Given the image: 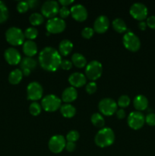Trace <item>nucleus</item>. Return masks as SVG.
<instances>
[{
  "label": "nucleus",
  "instance_id": "obj_42",
  "mask_svg": "<svg viewBox=\"0 0 155 156\" xmlns=\"http://www.w3.org/2000/svg\"><path fill=\"white\" fill-rule=\"evenodd\" d=\"M115 114H116L117 118L120 119V120L124 119L126 117V111L122 108H120V109L117 110L116 112H115Z\"/></svg>",
  "mask_w": 155,
  "mask_h": 156
},
{
  "label": "nucleus",
  "instance_id": "obj_31",
  "mask_svg": "<svg viewBox=\"0 0 155 156\" xmlns=\"http://www.w3.org/2000/svg\"><path fill=\"white\" fill-rule=\"evenodd\" d=\"M41 109L42 107L37 102H33L29 106V111H30V114L33 116H38L41 112Z\"/></svg>",
  "mask_w": 155,
  "mask_h": 156
},
{
  "label": "nucleus",
  "instance_id": "obj_43",
  "mask_svg": "<svg viewBox=\"0 0 155 156\" xmlns=\"http://www.w3.org/2000/svg\"><path fill=\"white\" fill-rule=\"evenodd\" d=\"M27 3H28L29 9H34L37 8V6L39 5V2L37 0H29V1H27Z\"/></svg>",
  "mask_w": 155,
  "mask_h": 156
},
{
  "label": "nucleus",
  "instance_id": "obj_17",
  "mask_svg": "<svg viewBox=\"0 0 155 156\" xmlns=\"http://www.w3.org/2000/svg\"><path fill=\"white\" fill-rule=\"evenodd\" d=\"M20 65H21V70L22 71L23 75L28 76L36 67V61L32 57H25L21 59Z\"/></svg>",
  "mask_w": 155,
  "mask_h": 156
},
{
  "label": "nucleus",
  "instance_id": "obj_20",
  "mask_svg": "<svg viewBox=\"0 0 155 156\" xmlns=\"http://www.w3.org/2000/svg\"><path fill=\"white\" fill-rule=\"evenodd\" d=\"M134 108L137 110V111H144L148 107V100L147 98L142 94L137 95L133 100Z\"/></svg>",
  "mask_w": 155,
  "mask_h": 156
},
{
  "label": "nucleus",
  "instance_id": "obj_13",
  "mask_svg": "<svg viewBox=\"0 0 155 156\" xmlns=\"http://www.w3.org/2000/svg\"><path fill=\"white\" fill-rule=\"evenodd\" d=\"M43 89L42 85L36 82H30L27 87V97L28 100L30 101H37L42 98Z\"/></svg>",
  "mask_w": 155,
  "mask_h": 156
},
{
  "label": "nucleus",
  "instance_id": "obj_16",
  "mask_svg": "<svg viewBox=\"0 0 155 156\" xmlns=\"http://www.w3.org/2000/svg\"><path fill=\"white\" fill-rule=\"evenodd\" d=\"M109 27V19L105 15H100L94 23V30L98 34H103L108 30Z\"/></svg>",
  "mask_w": 155,
  "mask_h": 156
},
{
  "label": "nucleus",
  "instance_id": "obj_27",
  "mask_svg": "<svg viewBox=\"0 0 155 156\" xmlns=\"http://www.w3.org/2000/svg\"><path fill=\"white\" fill-rule=\"evenodd\" d=\"M91 121L94 126L97 128H103L105 124V120L103 116L99 113H94L91 117Z\"/></svg>",
  "mask_w": 155,
  "mask_h": 156
},
{
  "label": "nucleus",
  "instance_id": "obj_6",
  "mask_svg": "<svg viewBox=\"0 0 155 156\" xmlns=\"http://www.w3.org/2000/svg\"><path fill=\"white\" fill-rule=\"evenodd\" d=\"M118 105L117 103L112 98H105L102 99L98 105V108L100 113L104 116H112L116 112Z\"/></svg>",
  "mask_w": 155,
  "mask_h": 156
},
{
  "label": "nucleus",
  "instance_id": "obj_41",
  "mask_svg": "<svg viewBox=\"0 0 155 156\" xmlns=\"http://www.w3.org/2000/svg\"><path fill=\"white\" fill-rule=\"evenodd\" d=\"M75 148H76L75 143H72V142H67L66 144H65V149H66L68 152H72L75 150Z\"/></svg>",
  "mask_w": 155,
  "mask_h": 156
},
{
  "label": "nucleus",
  "instance_id": "obj_18",
  "mask_svg": "<svg viewBox=\"0 0 155 156\" xmlns=\"http://www.w3.org/2000/svg\"><path fill=\"white\" fill-rule=\"evenodd\" d=\"M68 82L71 87L81 88L86 84V76L81 73H74L68 77Z\"/></svg>",
  "mask_w": 155,
  "mask_h": 156
},
{
  "label": "nucleus",
  "instance_id": "obj_29",
  "mask_svg": "<svg viewBox=\"0 0 155 156\" xmlns=\"http://www.w3.org/2000/svg\"><path fill=\"white\" fill-rule=\"evenodd\" d=\"M9 18V9L6 5L0 0V23L5 22Z\"/></svg>",
  "mask_w": 155,
  "mask_h": 156
},
{
  "label": "nucleus",
  "instance_id": "obj_22",
  "mask_svg": "<svg viewBox=\"0 0 155 156\" xmlns=\"http://www.w3.org/2000/svg\"><path fill=\"white\" fill-rule=\"evenodd\" d=\"M73 49V44L69 40H62L59 45V53L62 56H68Z\"/></svg>",
  "mask_w": 155,
  "mask_h": 156
},
{
  "label": "nucleus",
  "instance_id": "obj_12",
  "mask_svg": "<svg viewBox=\"0 0 155 156\" xmlns=\"http://www.w3.org/2000/svg\"><path fill=\"white\" fill-rule=\"evenodd\" d=\"M59 12V3L56 1H46L42 5L41 13L43 17L47 18H55Z\"/></svg>",
  "mask_w": 155,
  "mask_h": 156
},
{
  "label": "nucleus",
  "instance_id": "obj_9",
  "mask_svg": "<svg viewBox=\"0 0 155 156\" xmlns=\"http://www.w3.org/2000/svg\"><path fill=\"white\" fill-rule=\"evenodd\" d=\"M128 125L132 129L138 130L143 127L145 123V117L144 114L140 111H133L130 113L128 117Z\"/></svg>",
  "mask_w": 155,
  "mask_h": 156
},
{
  "label": "nucleus",
  "instance_id": "obj_44",
  "mask_svg": "<svg viewBox=\"0 0 155 156\" xmlns=\"http://www.w3.org/2000/svg\"><path fill=\"white\" fill-rule=\"evenodd\" d=\"M59 2L60 3L62 6H64V7H67V6L69 5L70 4L74 2V1H73V0H59Z\"/></svg>",
  "mask_w": 155,
  "mask_h": 156
},
{
  "label": "nucleus",
  "instance_id": "obj_40",
  "mask_svg": "<svg viewBox=\"0 0 155 156\" xmlns=\"http://www.w3.org/2000/svg\"><path fill=\"white\" fill-rule=\"evenodd\" d=\"M146 24H147V26H148L150 28L155 30V15H152V16L148 17L147 18Z\"/></svg>",
  "mask_w": 155,
  "mask_h": 156
},
{
  "label": "nucleus",
  "instance_id": "obj_5",
  "mask_svg": "<svg viewBox=\"0 0 155 156\" xmlns=\"http://www.w3.org/2000/svg\"><path fill=\"white\" fill-rule=\"evenodd\" d=\"M41 107L46 112H55L61 108V100L55 94H48L42 99Z\"/></svg>",
  "mask_w": 155,
  "mask_h": 156
},
{
  "label": "nucleus",
  "instance_id": "obj_45",
  "mask_svg": "<svg viewBox=\"0 0 155 156\" xmlns=\"http://www.w3.org/2000/svg\"><path fill=\"white\" fill-rule=\"evenodd\" d=\"M138 27H139V29L141 30H145L146 27H147V24L144 21H140L139 24H138Z\"/></svg>",
  "mask_w": 155,
  "mask_h": 156
},
{
  "label": "nucleus",
  "instance_id": "obj_36",
  "mask_svg": "<svg viewBox=\"0 0 155 156\" xmlns=\"http://www.w3.org/2000/svg\"><path fill=\"white\" fill-rule=\"evenodd\" d=\"M97 84H96L94 82H89L88 84H87L85 89H86V91L88 94H94V93L96 92V91H97Z\"/></svg>",
  "mask_w": 155,
  "mask_h": 156
},
{
  "label": "nucleus",
  "instance_id": "obj_34",
  "mask_svg": "<svg viewBox=\"0 0 155 156\" xmlns=\"http://www.w3.org/2000/svg\"><path fill=\"white\" fill-rule=\"evenodd\" d=\"M94 34V29L91 27H84L81 31V36L85 39H90Z\"/></svg>",
  "mask_w": 155,
  "mask_h": 156
},
{
  "label": "nucleus",
  "instance_id": "obj_23",
  "mask_svg": "<svg viewBox=\"0 0 155 156\" xmlns=\"http://www.w3.org/2000/svg\"><path fill=\"white\" fill-rule=\"evenodd\" d=\"M60 112L65 118H71L76 114V109L73 105L70 104H65L60 108Z\"/></svg>",
  "mask_w": 155,
  "mask_h": 156
},
{
  "label": "nucleus",
  "instance_id": "obj_26",
  "mask_svg": "<svg viewBox=\"0 0 155 156\" xmlns=\"http://www.w3.org/2000/svg\"><path fill=\"white\" fill-rule=\"evenodd\" d=\"M112 27L114 30L118 33H124L127 30V26H126V22L123 21L122 18H115L112 23Z\"/></svg>",
  "mask_w": 155,
  "mask_h": 156
},
{
  "label": "nucleus",
  "instance_id": "obj_15",
  "mask_svg": "<svg viewBox=\"0 0 155 156\" xmlns=\"http://www.w3.org/2000/svg\"><path fill=\"white\" fill-rule=\"evenodd\" d=\"M4 56L8 63H9L10 65H17L21 61V54L18 50L14 47H9V48L6 49L4 53Z\"/></svg>",
  "mask_w": 155,
  "mask_h": 156
},
{
  "label": "nucleus",
  "instance_id": "obj_21",
  "mask_svg": "<svg viewBox=\"0 0 155 156\" xmlns=\"http://www.w3.org/2000/svg\"><path fill=\"white\" fill-rule=\"evenodd\" d=\"M23 52L27 57H33L37 53V46L33 41H27L23 44Z\"/></svg>",
  "mask_w": 155,
  "mask_h": 156
},
{
  "label": "nucleus",
  "instance_id": "obj_7",
  "mask_svg": "<svg viewBox=\"0 0 155 156\" xmlns=\"http://www.w3.org/2000/svg\"><path fill=\"white\" fill-rule=\"evenodd\" d=\"M122 43L126 49L131 52H136L141 47V41L134 33L128 31L122 38Z\"/></svg>",
  "mask_w": 155,
  "mask_h": 156
},
{
  "label": "nucleus",
  "instance_id": "obj_8",
  "mask_svg": "<svg viewBox=\"0 0 155 156\" xmlns=\"http://www.w3.org/2000/svg\"><path fill=\"white\" fill-rule=\"evenodd\" d=\"M66 27V24L63 19L60 18H50L47 21L46 24V28L48 33L50 34H56L62 33Z\"/></svg>",
  "mask_w": 155,
  "mask_h": 156
},
{
  "label": "nucleus",
  "instance_id": "obj_39",
  "mask_svg": "<svg viewBox=\"0 0 155 156\" xmlns=\"http://www.w3.org/2000/svg\"><path fill=\"white\" fill-rule=\"evenodd\" d=\"M72 62L70 60H68V59H64V60H62V62H61L60 67L64 70H69L72 67Z\"/></svg>",
  "mask_w": 155,
  "mask_h": 156
},
{
  "label": "nucleus",
  "instance_id": "obj_2",
  "mask_svg": "<svg viewBox=\"0 0 155 156\" xmlns=\"http://www.w3.org/2000/svg\"><path fill=\"white\" fill-rule=\"evenodd\" d=\"M115 141V134L111 128L103 127L96 134L94 142L96 145L100 148L110 146Z\"/></svg>",
  "mask_w": 155,
  "mask_h": 156
},
{
  "label": "nucleus",
  "instance_id": "obj_14",
  "mask_svg": "<svg viewBox=\"0 0 155 156\" xmlns=\"http://www.w3.org/2000/svg\"><path fill=\"white\" fill-rule=\"evenodd\" d=\"M70 12H71L72 18L75 21H79V22L84 21L88 18V11H87L86 8L81 4L73 5L70 9Z\"/></svg>",
  "mask_w": 155,
  "mask_h": 156
},
{
  "label": "nucleus",
  "instance_id": "obj_35",
  "mask_svg": "<svg viewBox=\"0 0 155 156\" xmlns=\"http://www.w3.org/2000/svg\"><path fill=\"white\" fill-rule=\"evenodd\" d=\"M17 9L20 13H25L28 11L29 5L27 2H19L17 5Z\"/></svg>",
  "mask_w": 155,
  "mask_h": 156
},
{
  "label": "nucleus",
  "instance_id": "obj_32",
  "mask_svg": "<svg viewBox=\"0 0 155 156\" xmlns=\"http://www.w3.org/2000/svg\"><path fill=\"white\" fill-rule=\"evenodd\" d=\"M130 98L129 97L128 95H122L118 99V102H117V105L119 107H120L121 108H126V107L129 106L130 105Z\"/></svg>",
  "mask_w": 155,
  "mask_h": 156
},
{
  "label": "nucleus",
  "instance_id": "obj_38",
  "mask_svg": "<svg viewBox=\"0 0 155 156\" xmlns=\"http://www.w3.org/2000/svg\"><path fill=\"white\" fill-rule=\"evenodd\" d=\"M59 16H60V18H62V19L64 20V18H68V15L71 14V12H70V10L68 9V8L62 6L61 9H59Z\"/></svg>",
  "mask_w": 155,
  "mask_h": 156
},
{
  "label": "nucleus",
  "instance_id": "obj_1",
  "mask_svg": "<svg viewBox=\"0 0 155 156\" xmlns=\"http://www.w3.org/2000/svg\"><path fill=\"white\" fill-rule=\"evenodd\" d=\"M62 57L58 50L51 47L43 49L39 54V62L44 70L55 72L60 67Z\"/></svg>",
  "mask_w": 155,
  "mask_h": 156
},
{
  "label": "nucleus",
  "instance_id": "obj_37",
  "mask_svg": "<svg viewBox=\"0 0 155 156\" xmlns=\"http://www.w3.org/2000/svg\"><path fill=\"white\" fill-rule=\"evenodd\" d=\"M145 123L150 126H155V114L150 113L145 117Z\"/></svg>",
  "mask_w": 155,
  "mask_h": 156
},
{
  "label": "nucleus",
  "instance_id": "obj_11",
  "mask_svg": "<svg viewBox=\"0 0 155 156\" xmlns=\"http://www.w3.org/2000/svg\"><path fill=\"white\" fill-rule=\"evenodd\" d=\"M65 139L62 135H55L49 140L48 146L50 152L54 154L60 153L65 148Z\"/></svg>",
  "mask_w": 155,
  "mask_h": 156
},
{
  "label": "nucleus",
  "instance_id": "obj_19",
  "mask_svg": "<svg viewBox=\"0 0 155 156\" xmlns=\"http://www.w3.org/2000/svg\"><path fill=\"white\" fill-rule=\"evenodd\" d=\"M78 98L77 90L74 87H68L63 91L62 94V100L65 103H71L76 100Z\"/></svg>",
  "mask_w": 155,
  "mask_h": 156
},
{
  "label": "nucleus",
  "instance_id": "obj_4",
  "mask_svg": "<svg viewBox=\"0 0 155 156\" xmlns=\"http://www.w3.org/2000/svg\"><path fill=\"white\" fill-rule=\"evenodd\" d=\"M103 73L102 64L97 60H92L86 66L85 75L87 78L92 82L97 80Z\"/></svg>",
  "mask_w": 155,
  "mask_h": 156
},
{
  "label": "nucleus",
  "instance_id": "obj_10",
  "mask_svg": "<svg viewBox=\"0 0 155 156\" xmlns=\"http://www.w3.org/2000/svg\"><path fill=\"white\" fill-rule=\"evenodd\" d=\"M129 13L135 20L142 21L147 18L148 10L145 5L143 3L135 2L130 7Z\"/></svg>",
  "mask_w": 155,
  "mask_h": 156
},
{
  "label": "nucleus",
  "instance_id": "obj_28",
  "mask_svg": "<svg viewBox=\"0 0 155 156\" xmlns=\"http://www.w3.org/2000/svg\"><path fill=\"white\" fill-rule=\"evenodd\" d=\"M29 21L30 24L33 26H38L40 24H43L44 21V17L43 16L42 14L40 13H33L29 17Z\"/></svg>",
  "mask_w": 155,
  "mask_h": 156
},
{
  "label": "nucleus",
  "instance_id": "obj_25",
  "mask_svg": "<svg viewBox=\"0 0 155 156\" xmlns=\"http://www.w3.org/2000/svg\"><path fill=\"white\" fill-rule=\"evenodd\" d=\"M23 77V73L19 69L12 70L9 75V81L12 85H17L21 81Z\"/></svg>",
  "mask_w": 155,
  "mask_h": 156
},
{
  "label": "nucleus",
  "instance_id": "obj_30",
  "mask_svg": "<svg viewBox=\"0 0 155 156\" xmlns=\"http://www.w3.org/2000/svg\"><path fill=\"white\" fill-rule=\"evenodd\" d=\"M24 37H25L27 39H28V41H32V40L35 39V38L37 37L38 30H36L35 27H30L26 29V30H24Z\"/></svg>",
  "mask_w": 155,
  "mask_h": 156
},
{
  "label": "nucleus",
  "instance_id": "obj_33",
  "mask_svg": "<svg viewBox=\"0 0 155 156\" xmlns=\"http://www.w3.org/2000/svg\"><path fill=\"white\" fill-rule=\"evenodd\" d=\"M79 139V133L76 130H71L66 135L67 142H72L75 143Z\"/></svg>",
  "mask_w": 155,
  "mask_h": 156
},
{
  "label": "nucleus",
  "instance_id": "obj_24",
  "mask_svg": "<svg viewBox=\"0 0 155 156\" xmlns=\"http://www.w3.org/2000/svg\"><path fill=\"white\" fill-rule=\"evenodd\" d=\"M71 62L77 68L81 69L86 66L87 59L82 54L78 53H74L71 56Z\"/></svg>",
  "mask_w": 155,
  "mask_h": 156
},
{
  "label": "nucleus",
  "instance_id": "obj_3",
  "mask_svg": "<svg viewBox=\"0 0 155 156\" xmlns=\"http://www.w3.org/2000/svg\"><path fill=\"white\" fill-rule=\"evenodd\" d=\"M6 41L13 46H20L24 44V34L21 29L17 27H11L5 32Z\"/></svg>",
  "mask_w": 155,
  "mask_h": 156
}]
</instances>
